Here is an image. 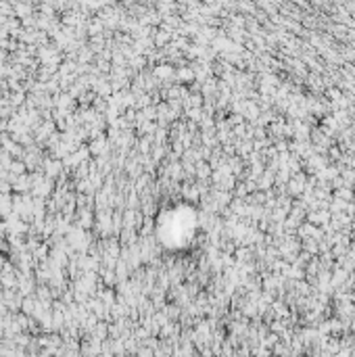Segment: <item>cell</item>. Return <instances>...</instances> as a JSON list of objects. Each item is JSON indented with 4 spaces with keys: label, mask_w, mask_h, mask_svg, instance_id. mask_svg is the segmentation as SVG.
Returning a JSON list of instances; mask_svg holds the SVG:
<instances>
[]
</instances>
